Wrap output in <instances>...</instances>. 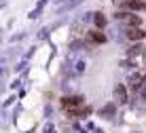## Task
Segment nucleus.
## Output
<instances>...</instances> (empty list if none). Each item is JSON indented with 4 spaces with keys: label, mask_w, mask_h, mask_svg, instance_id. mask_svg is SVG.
<instances>
[{
    "label": "nucleus",
    "mask_w": 146,
    "mask_h": 133,
    "mask_svg": "<svg viewBox=\"0 0 146 133\" xmlns=\"http://www.w3.org/2000/svg\"><path fill=\"white\" fill-rule=\"evenodd\" d=\"M83 99L85 97L83 95H64L62 97V101H59V104H62V108L64 110H74V108H80V106H83Z\"/></svg>",
    "instance_id": "obj_1"
},
{
    "label": "nucleus",
    "mask_w": 146,
    "mask_h": 133,
    "mask_svg": "<svg viewBox=\"0 0 146 133\" xmlns=\"http://www.w3.org/2000/svg\"><path fill=\"white\" fill-rule=\"evenodd\" d=\"M85 42H89V44H104L106 42V34L102 32V30H89L87 34H85Z\"/></svg>",
    "instance_id": "obj_2"
},
{
    "label": "nucleus",
    "mask_w": 146,
    "mask_h": 133,
    "mask_svg": "<svg viewBox=\"0 0 146 133\" xmlns=\"http://www.w3.org/2000/svg\"><path fill=\"white\" fill-rule=\"evenodd\" d=\"M144 83H146V74L144 72H135V74L129 76V89L131 91H140Z\"/></svg>",
    "instance_id": "obj_3"
},
{
    "label": "nucleus",
    "mask_w": 146,
    "mask_h": 133,
    "mask_svg": "<svg viewBox=\"0 0 146 133\" xmlns=\"http://www.w3.org/2000/svg\"><path fill=\"white\" fill-rule=\"evenodd\" d=\"M127 11H131V13H138V11H146V2L144 0H125V4H123Z\"/></svg>",
    "instance_id": "obj_4"
},
{
    "label": "nucleus",
    "mask_w": 146,
    "mask_h": 133,
    "mask_svg": "<svg viewBox=\"0 0 146 133\" xmlns=\"http://www.w3.org/2000/svg\"><path fill=\"white\" fill-rule=\"evenodd\" d=\"M127 38L131 42H140L142 38H146V32L142 28H127Z\"/></svg>",
    "instance_id": "obj_5"
},
{
    "label": "nucleus",
    "mask_w": 146,
    "mask_h": 133,
    "mask_svg": "<svg viewBox=\"0 0 146 133\" xmlns=\"http://www.w3.org/2000/svg\"><path fill=\"white\" fill-rule=\"evenodd\" d=\"M114 99H117L119 104H125V101H127V87L125 85H117L114 87Z\"/></svg>",
    "instance_id": "obj_6"
},
{
    "label": "nucleus",
    "mask_w": 146,
    "mask_h": 133,
    "mask_svg": "<svg viewBox=\"0 0 146 133\" xmlns=\"http://www.w3.org/2000/svg\"><path fill=\"white\" fill-rule=\"evenodd\" d=\"M144 51H146V47H142L140 42H135V44H131V47H129L127 57H140V55H144Z\"/></svg>",
    "instance_id": "obj_7"
},
{
    "label": "nucleus",
    "mask_w": 146,
    "mask_h": 133,
    "mask_svg": "<svg viewBox=\"0 0 146 133\" xmlns=\"http://www.w3.org/2000/svg\"><path fill=\"white\" fill-rule=\"evenodd\" d=\"M93 23H95V28H98V30H104V28H106V23H108V19L104 17L102 13H93Z\"/></svg>",
    "instance_id": "obj_8"
},
{
    "label": "nucleus",
    "mask_w": 146,
    "mask_h": 133,
    "mask_svg": "<svg viewBox=\"0 0 146 133\" xmlns=\"http://www.w3.org/2000/svg\"><path fill=\"white\" fill-rule=\"evenodd\" d=\"M129 25V28H140L142 25V19L138 17V15H133V13H129V17H127V21H125Z\"/></svg>",
    "instance_id": "obj_9"
},
{
    "label": "nucleus",
    "mask_w": 146,
    "mask_h": 133,
    "mask_svg": "<svg viewBox=\"0 0 146 133\" xmlns=\"http://www.w3.org/2000/svg\"><path fill=\"white\" fill-rule=\"evenodd\" d=\"M140 95H142V99H146V83L142 85V89H140Z\"/></svg>",
    "instance_id": "obj_10"
},
{
    "label": "nucleus",
    "mask_w": 146,
    "mask_h": 133,
    "mask_svg": "<svg viewBox=\"0 0 146 133\" xmlns=\"http://www.w3.org/2000/svg\"><path fill=\"white\" fill-rule=\"evenodd\" d=\"M144 57H146V51H144Z\"/></svg>",
    "instance_id": "obj_11"
}]
</instances>
